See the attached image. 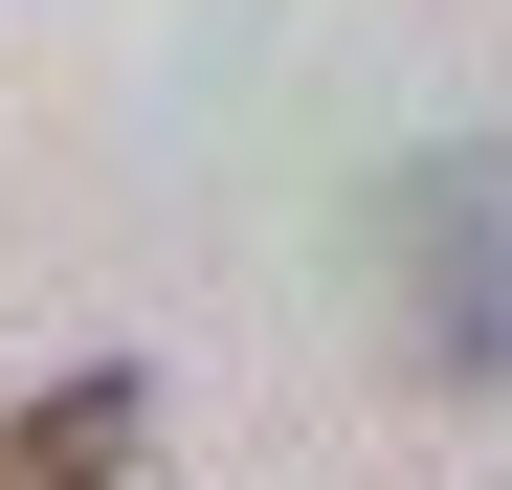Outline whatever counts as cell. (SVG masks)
<instances>
[{"label": "cell", "instance_id": "obj_2", "mask_svg": "<svg viewBox=\"0 0 512 490\" xmlns=\"http://www.w3.org/2000/svg\"><path fill=\"white\" fill-rule=\"evenodd\" d=\"M156 468V379L134 357H67L45 401H0V490H134Z\"/></svg>", "mask_w": 512, "mask_h": 490}, {"label": "cell", "instance_id": "obj_1", "mask_svg": "<svg viewBox=\"0 0 512 490\" xmlns=\"http://www.w3.org/2000/svg\"><path fill=\"white\" fill-rule=\"evenodd\" d=\"M379 335L423 401H512V134H446L379 179Z\"/></svg>", "mask_w": 512, "mask_h": 490}]
</instances>
